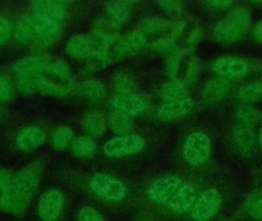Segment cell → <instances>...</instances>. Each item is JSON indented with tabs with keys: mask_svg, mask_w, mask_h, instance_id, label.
<instances>
[{
	"mask_svg": "<svg viewBox=\"0 0 262 221\" xmlns=\"http://www.w3.org/2000/svg\"><path fill=\"white\" fill-rule=\"evenodd\" d=\"M147 194L152 202L166 205L178 213L192 210L197 199L195 188L175 176H167L156 180L148 189Z\"/></svg>",
	"mask_w": 262,
	"mask_h": 221,
	"instance_id": "cell-1",
	"label": "cell"
},
{
	"mask_svg": "<svg viewBox=\"0 0 262 221\" xmlns=\"http://www.w3.org/2000/svg\"><path fill=\"white\" fill-rule=\"evenodd\" d=\"M41 177V167L35 164L23 168L12 179L8 207L12 212L21 214L27 209L38 189Z\"/></svg>",
	"mask_w": 262,
	"mask_h": 221,
	"instance_id": "cell-2",
	"label": "cell"
},
{
	"mask_svg": "<svg viewBox=\"0 0 262 221\" xmlns=\"http://www.w3.org/2000/svg\"><path fill=\"white\" fill-rule=\"evenodd\" d=\"M251 15L244 8L234 10L227 18L216 25L213 37L222 43H233L243 38L251 24Z\"/></svg>",
	"mask_w": 262,
	"mask_h": 221,
	"instance_id": "cell-3",
	"label": "cell"
},
{
	"mask_svg": "<svg viewBox=\"0 0 262 221\" xmlns=\"http://www.w3.org/2000/svg\"><path fill=\"white\" fill-rule=\"evenodd\" d=\"M33 29L32 45L38 48H48L55 44L61 35L59 22L41 14L30 15Z\"/></svg>",
	"mask_w": 262,
	"mask_h": 221,
	"instance_id": "cell-4",
	"label": "cell"
},
{
	"mask_svg": "<svg viewBox=\"0 0 262 221\" xmlns=\"http://www.w3.org/2000/svg\"><path fill=\"white\" fill-rule=\"evenodd\" d=\"M92 191L98 197L112 202H121L126 196L124 183L115 176L108 174H95L90 180Z\"/></svg>",
	"mask_w": 262,
	"mask_h": 221,
	"instance_id": "cell-5",
	"label": "cell"
},
{
	"mask_svg": "<svg viewBox=\"0 0 262 221\" xmlns=\"http://www.w3.org/2000/svg\"><path fill=\"white\" fill-rule=\"evenodd\" d=\"M211 140L203 132H194L188 136L183 145L185 160L193 166L203 165L209 158Z\"/></svg>",
	"mask_w": 262,
	"mask_h": 221,
	"instance_id": "cell-6",
	"label": "cell"
},
{
	"mask_svg": "<svg viewBox=\"0 0 262 221\" xmlns=\"http://www.w3.org/2000/svg\"><path fill=\"white\" fill-rule=\"evenodd\" d=\"M145 140L137 134H125L110 139L104 145V154L109 157H123L143 149Z\"/></svg>",
	"mask_w": 262,
	"mask_h": 221,
	"instance_id": "cell-7",
	"label": "cell"
},
{
	"mask_svg": "<svg viewBox=\"0 0 262 221\" xmlns=\"http://www.w3.org/2000/svg\"><path fill=\"white\" fill-rule=\"evenodd\" d=\"M220 192L214 188L206 190L195 200L191 216L195 221H209L218 213L221 206Z\"/></svg>",
	"mask_w": 262,
	"mask_h": 221,
	"instance_id": "cell-8",
	"label": "cell"
},
{
	"mask_svg": "<svg viewBox=\"0 0 262 221\" xmlns=\"http://www.w3.org/2000/svg\"><path fill=\"white\" fill-rule=\"evenodd\" d=\"M64 196L58 189H51L45 192L40 197L38 205V213L45 221H55L62 211Z\"/></svg>",
	"mask_w": 262,
	"mask_h": 221,
	"instance_id": "cell-9",
	"label": "cell"
},
{
	"mask_svg": "<svg viewBox=\"0 0 262 221\" xmlns=\"http://www.w3.org/2000/svg\"><path fill=\"white\" fill-rule=\"evenodd\" d=\"M110 103L115 111H121L127 115H141L147 107L143 98L133 93L115 95L111 99Z\"/></svg>",
	"mask_w": 262,
	"mask_h": 221,
	"instance_id": "cell-10",
	"label": "cell"
},
{
	"mask_svg": "<svg viewBox=\"0 0 262 221\" xmlns=\"http://www.w3.org/2000/svg\"><path fill=\"white\" fill-rule=\"evenodd\" d=\"M215 73L223 77L235 78L247 73L249 66L246 61L235 57H223L218 58L212 65Z\"/></svg>",
	"mask_w": 262,
	"mask_h": 221,
	"instance_id": "cell-11",
	"label": "cell"
},
{
	"mask_svg": "<svg viewBox=\"0 0 262 221\" xmlns=\"http://www.w3.org/2000/svg\"><path fill=\"white\" fill-rule=\"evenodd\" d=\"M46 138V134L42 128L29 126L23 128L17 134L15 143L19 149L31 151L39 148Z\"/></svg>",
	"mask_w": 262,
	"mask_h": 221,
	"instance_id": "cell-12",
	"label": "cell"
},
{
	"mask_svg": "<svg viewBox=\"0 0 262 221\" xmlns=\"http://www.w3.org/2000/svg\"><path fill=\"white\" fill-rule=\"evenodd\" d=\"M30 8L33 13L46 15L61 23L66 16L67 3L52 0H40L32 2Z\"/></svg>",
	"mask_w": 262,
	"mask_h": 221,
	"instance_id": "cell-13",
	"label": "cell"
},
{
	"mask_svg": "<svg viewBox=\"0 0 262 221\" xmlns=\"http://www.w3.org/2000/svg\"><path fill=\"white\" fill-rule=\"evenodd\" d=\"M192 100L187 98L175 101L164 102L157 111V114L163 120H173L187 114L192 108Z\"/></svg>",
	"mask_w": 262,
	"mask_h": 221,
	"instance_id": "cell-14",
	"label": "cell"
},
{
	"mask_svg": "<svg viewBox=\"0 0 262 221\" xmlns=\"http://www.w3.org/2000/svg\"><path fill=\"white\" fill-rule=\"evenodd\" d=\"M146 45V38L143 32H134L120 40L115 51L118 56H127L137 53Z\"/></svg>",
	"mask_w": 262,
	"mask_h": 221,
	"instance_id": "cell-15",
	"label": "cell"
},
{
	"mask_svg": "<svg viewBox=\"0 0 262 221\" xmlns=\"http://www.w3.org/2000/svg\"><path fill=\"white\" fill-rule=\"evenodd\" d=\"M46 58L27 56L20 58L12 66V70L19 75H42L46 69Z\"/></svg>",
	"mask_w": 262,
	"mask_h": 221,
	"instance_id": "cell-16",
	"label": "cell"
},
{
	"mask_svg": "<svg viewBox=\"0 0 262 221\" xmlns=\"http://www.w3.org/2000/svg\"><path fill=\"white\" fill-rule=\"evenodd\" d=\"M230 85L223 78H215L209 80L203 90V98L207 103H216L227 97Z\"/></svg>",
	"mask_w": 262,
	"mask_h": 221,
	"instance_id": "cell-17",
	"label": "cell"
},
{
	"mask_svg": "<svg viewBox=\"0 0 262 221\" xmlns=\"http://www.w3.org/2000/svg\"><path fill=\"white\" fill-rule=\"evenodd\" d=\"M66 52L73 58H84L94 55L93 43L89 35H79L72 37L66 44Z\"/></svg>",
	"mask_w": 262,
	"mask_h": 221,
	"instance_id": "cell-18",
	"label": "cell"
},
{
	"mask_svg": "<svg viewBox=\"0 0 262 221\" xmlns=\"http://www.w3.org/2000/svg\"><path fill=\"white\" fill-rule=\"evenodd\" d=\"M35 91L53 96H64L69 93L67 87L55 83L42 75H35Z\"/></svg>",
	"mask_w": 262,
	"mask_h": 221,
	"instance_id": "cell-19",
	"label": "cell"
},
{
	"mask_svg": "<svg viewBox=\"0 0 262 221\" xmlns=\"http://www.w3.org/2000/svg\"><path fill=\"white\" fill-rule=\"evenodd\" d=\"M132 3L130 2H111L107 5L106 12L109 20L118 26L128 19L132 11Z\"/></svg>",
	"mask_w": 262,
	"mask_h": 221,
	"instance_id": "cell-20",
	"label": "cell"
},
{
	"mask_svg": "<svg viewBox=\"0 0 262 221\" xmlns=\"http://www.w3.org/2000/svg\"><path fill=\"white\" fill-rule=\"evenodd\" d=\"M84 131L92 136L101 135L105 131V118L104 114L98 111L87 113L82 119Z\"/></svg>",
	"mask_w": 262,
	"mask_h": 221,
	"instance_id": "cell-21",
	"label": "cell"
},
{
	"mask_svg": "<svg viewBox=\"0 0 262 221\" xmlns=\"http://www.w3.org/2000/svg\"><path fill=\"white\" fill-rule=\"evenodd\" d=\"M160 94L164 102L175 101L188 97L186 85L181 80L176 78H172L163 85Z\"/></svg>",
	"mask_w": 262,
	"mask_h": 221,
	"instance_id": "cell-22",
	"label": "cell"
},
{
	"mask_svg": "<svg viewBox=\"0 0 262 221\" xmlns=\"http://www.w3.org/2000/svg\"><path fill=\"white\" fill-rule=\"evenodd\" d=\"M97 146L92 137L88 136L78 137L72 146V151L77 157H91L96 152Z\"/></svg>",
	"mask_w": 262,
	"mask_h": 221,
	"instance_id": "cell-23",
	"label": "cell"
},
{
	"mask_svg": "<svg viewBox=\"0 0 262 221\" xmlns=\"http://www.w3.org/2000/svg\"><path fill=\"white\" fill-rule=\"evenodd\" d=\"M110 125L117 134H125L132 129L133 124L129 115L115 111L110 116Z\"/></svg>",
	"mask_w": 262,
	"mask_h": 221,
	"instance_id": "cell-24",
	"label": "cell"
},
{
	"mask_svg": "<svg viewBox=\"0 0 262 221\" xmlns=\"http://www.w3.org/2000/svg\"><path fill=\"white\" fill-rule=\"evenodd\" d=\"M15 38L23 44H32L33 43V29L31 23L30 15L23 17L15 29Z\"/></svg>",
	"mask_w": 262,
	"mask_h": 221,
	"instance_id": "cell-25",
	"label": "cell"
},
{
	"mask_svg": "<svg viewBox=\"0 0 262 221\" xmlns=\"http://www.w3.org/2000/svg\"><path fill=\"white\" fill-rule=\"evenodd\" d=\"M238 96L245 103H254L262 99V80L243 86L238 91Z\"/></svg>",
	"mask_w": 262,
	"mask_h": 221,
	"instance_id": "cell-26",
	"label": "cell"
},
{
	"mask_svg": "<svg viewBox=\"0 0 262 221\" xmlns=\"http://www.w3.org/2000/svg\"><path fill=\"white\" fill-rule=\"evenodd\" d=\"M45 72H47L63 81H67L70 78V70L69 66L62 60L46 58Z\"/></svg>",
	"mask_w": 262,
	"mask_h": 221,
	"instance_id": "cell-27",
	"label": "cell"
},
{
	"mask_svg": "<svg viewBox=\"0 0 262 221\" xmlns=\"http://www.w3.org/2000/svg\"><path fill=\"white\" fill-rule=\"evenodd\" d=\"M72 138H73V133L71 128L61 127L54 131L51 142L54 148L58 151H61L69 146Z\"/></svg>",
	"mask_w": 262,
	"mask_h": 221,
	"instance_id": "cell-28",
	"label": "cell"
},
{
	"mask_svg": "<svg viewBox=\"0 0 262 221\" xmlns=\"http://www.w3.org/2000/svg\"><path fill=\"white\" fill-rule=\"evenodd\" d=\"M237 117L241 125L252 127L261 118V111L251 106H242L236 111Z\"/></svg>",
	"mask_w": 262,
	"mask_h": 221,
	"instance_id": "cell-29",
	"label": "cell"
},
{
	"mask_svg": "<svg viewBox=\"0 0 262 221\" xmlns=\"http://www.w3.org/2000/svg\"><path fill=\"white\" fill-rule=\"evenodd\" d=\"M251 128L252 127L240 125L235 131V142L243 151H249L253 145L254 135Z\"/></svg>",
	"mask_w": 262,
	"mask_h": 221,
	"instance_id": "cell-30",
	"label": "cell"
},
{
	"mask_svg": "<svg viewBox=\"0 0 262 221\" xmlns=\"http://www.w3.org/2000/svg\"><path fill=\"white\" fill-rule=\"evenodd\" d=\"M84 95L94 100L101 99L106 95L107 89L102 82L99 80H89L82 86Z\"/></svg>",
	"mask_w": 262,
	"mask_h": 221,
	"instance_id": "cell-31",
	"label": "cell"
},
{
	"mask_svg": "<svg viewBox=\"0 0 262 221\" xmlns=\"http://www.w3.org/2000/svg\"><path fill=\"white\" fill-rule=\"evenodd\" d=\"M114 86L118 95L130 94L134 88V80L125 72L118 73L114 80Z\"/></svg>",
	"mask_w": 262,
	"mask_h": 221,
	"instance_id": "cell-32",
	"label": "cell"
},
{
	"mask_svg": "<svg viewBox=\"0 0 262 221\" xmlns=\"http://www.w3.org/2000/svg\"><path fill=\"white\" fill-rule=\"evenodd\" d=\"M11 180L7 173L0 170V208L9 207Z\"/></svg>",
	"mask_w": 262,
	"mask_h": 221,
	"instance_id": "cell-33",
	"label": "cell"
},
{
	"mask_svg": "<svg viewBox=\"0 0 262 221\" xmlns=\"http://www.w3.org/2000/svg\"><path fill=\"white\" fill-rule=\"evenodd\" d=\"M14 87L7 75H0V102L10 100L14 95Z\"/></svg>",
	"mask_w": 262,
	"mask_h": 221,
	"instance_id": "cell-34",
	"label": "cell"
},
{
	"mask_svg": "<svg viewBox=\"0 0 262 221\" xmlns=\"http://www.w3.org/2000/svg\"><path fill=\"white\" fill-rule=\"evenodd\" d=\"M166 26V22L163 18H159L157 17L144 18L141 25L142 29L149 33H155L164 29Z\"/></svg>",
	"mask_w": 262,
	"mask_h": 221,
	"instance_id": "cell-35",
	"label": "cell"
},
{
	"mask_svg": "<svg viewBox=\"0 0 262 221\" xmlns=\"http://www.w3.org/2000/svg\"><path fill=\"white\" fill-rule=\"evenodd\" d=\"M79 221H105L99 212L92 207H84L78 214Z\"/></svg>",
	"mask_w": 262,
	"mask_h": 221,
	"instance_id": "cell-36",
	"label": "cell"
},
{
	"mask_svg": "<svg viewBox=\"0 0 262 221\" xmlns=\"http://www.w3.org/2000/svg\"><path fill=\"white\" fill-rule=\"evenodd\" d=\"M182 55L180 52H175L171 55L166 63V71L169 76H175L177 72H178L179 66L181 62Z\"/></svg>",
	"mask_w": 262,
	"mask_h": 221,
	"instance_id": "cell-37",
	"label": "cell"
},
{
	"mask_svg": "<svg viewBox=\"0 0 262 221\" xmlns=\"http://www.w3.org/2000/svg\"><path fill=\"white\" fill-rule=\"evenodd\" d=\"M158 3L169 15L177 16L181 14L182 6L180 2L160 1Z\"/></svg>",
	"mask_w": 262,
	"mask_h": 221,
	"instance_id": "cell-38",
	"label": "cell"
},
{
	"mask_svg": "<svg viewBox=\"0 0 262 221\" xmlns=\"http://www.w3.org/2000/svg\"><path fill=\"white\" fill-rule=\"evenodd\" d=\"M12 33V26L6 18H0V46L7 42Z\"/></svg>",
	"mask_w": 262,
	"mask_h": 221,
	"instance_id": "cell-39",
	"label": "cell"
},
{
	"mask_svg": "<svg viewBox=\"0 0 262 221\" xmlns=\"http://www.w3.org/2000/svg\"><path fill=\"white\" fill-rule=\"evenodd\" d=\"M250 214L254 218L262 220V196L252 203L250 208Z\"/></svg>",
	"mask_w": 262,
	"mask_h": 221,
	"instance_id": "cell-40",
	"label": "cell"
},
{
	"mask_svg": "<svg viewBox=\"0 0 262 221\" xmlns=\"http://www.w3.org/2000/svg\"><path fill=\"white\" fill-rule=\"evenodd\" d=\"M206 3L208 6L214 9H224L230 7L233 4V2L229 1V0H216V1H209Z\"/></svg>",
	"mask_w": 262,
	"mask_h": 221,
	"instance_id": "cell-41",
	"label": "cell"
},
{
	"mask_svg": "<svg viewBox=\"0 0 262 221\" xmlns=\"http://www.w3.org/2000/svg\"><path fill=\"white\" fill-rule=\"evenodd\" d=\"M253 34L255 40L258 43H262V21L255 26Z\"/></svg>",
	"mask_w": 262,
	"mask_h": 221,
	"instance_id": "cell-42",
	"label": "cell"
},
{
	"mask_svg": "<svg viewBox=\"0 0 262 221\" xmlns=\"http://www.w3.org/2000/svg\"><path fill=\"white\" fill-rule=\"evenodd\" d=\"M258 140H259L260 145L262 147V128L261 131H260L259 136H258Z\"/></svg>",
	"mask_w": 262,
	"mask_h": 221,
	"instance_id": "cell-43",
	"label": "cell"
}]
</instances>
